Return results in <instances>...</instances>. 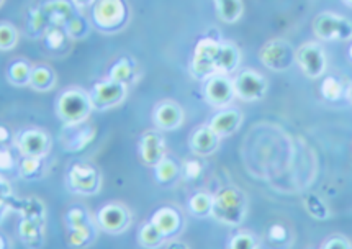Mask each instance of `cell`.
<instances>
[{
	"mask_svg": "<svg viewBox=\"0 0 352 249\" xmlns=\"http://www.w3.org/2000/svg\"><path fill=\"white\" fill-rule=\"evenodd\" d=\"M212 215L226 225L236 226L244 220L246 215V199L238 188L226 187L213 197Z\"/></svg>",
	"mask_w": 352,
	"mask_h": 249,
	"instance_id": "cell-1",
	"label": "cell"
},
{
	"mask_svg": "<svg viewBox=\"0 0 352 249\" xmlns=\"http://www.w3.org/2000/svg\"><path fill=\"white\" fill-rule=\"evenodd\" d=\"M92 20L102 33H117L128 21L124 0H97L92 7Z\"/></svg>",
	"mask_w": 352,
	"mask_h": 249,
	"instance_id": "cell-2",
	"label": "cell"
},
{
	"mask_svg": "<svg viewBox=\"0 0 352 249\" xmlns=\"http://www.w3.org/2000/svg\"><path fill=\"white\" fill-rule=\"evenodd\" d=\"M56 109L64 124H79L87 120L94 105L87 94L80 90H67L59 97Z\"/></svg>",
	"mask_w": 352,
	"mask_h": 249,
	"instance_id": "cell-3",
	"label": "cell"
},
{
	"mask_svg": "<svg viewBox=\"0 0 352 249\" xmlns=\"http://www.w3.org/2000/svg\"><path fill=\"white\" fill-rule=\"evenodd\" d=\"M221 41L213 36H204L197 43L194 56H192L190 69L197 79L207 80L208 77L217 74V56L220 51Z\"/></svg>",
	"mask_w": 352,
	"mask_h": 249,
	"instance_id": "cell-4",
	"label": "cell"
},
{
	"mask_svg": "<svg viewBox=\"0 0 352 249\" xmlns=\"http://www.w3.org/2000/svg\"><path fill=\"white\" fill-rule=\"evenodd\" d=\"M259 58L267 69L282 72L290 69L292 64L297 63V51L289 41L270 40L263 46Z\"/></svg>",
	"mask_w": 352,
	"mask_h": 249,
	"instance_id": "cell-5",
	"label": "cell"
},
{
	"mask_svg": "<svg viewBox=\"0 0 352 249\" xmlns=\"http://www.w3.org/2000/svg\"><path fill=\"white\" fill-rule=\"evenodd\" d=\"M316 36L323 41H346L352 38V23L344 17L333 14V12H323L315 19L313 23Z\"/></svg>",
	"mask_w": 352,
	"mask_h": 249,
	"instance_id": "cell-6",
	"label": "cell"
},
{
	"mask_svg": "<svg viewBox=\"0 0 352 249\" xmlns=\"http://www.w3.org/2000/svg\"><path fill=\"white\" fill-rule=\"evenodd\" d=\"M124 96H126V84L109 79L94 85L92 92H90V100H92L94 110L104 111L122 104Z\"/></svg>",
	"mask_w": 352,
	"mask_h": 249,
	"instance_id": "cell-7",
	"label": "cell"
},
{
	"mask_svg": "<svg viewBox=\"0 0 352 249\" xmlns=\"http://www.w3.org/2000/svg\"><path fill=\"white\" fill-rule=\"evenodd\" d=\"M297 64L305 74L311 79H318L326 71V54L324 50L315 41L305 43L297 50Z\"/></svg>",
	"mask_w": 352,
	"mask_h": 249,
	"instance_id": "cell-8",
	"label": "cell"
},
{
	"mask_svg": "<svg viewBox=\"0 0 352 249\" xmlns=\"http://www.w3.org/2000/svg\"><path fill=\"white\" fill-rule=\"evenodd\" d=\"M233 84L236 97H239L244 102L259 100L267 92V80L259 72L251 69L239 72L233 79Z\"/></svg>",
	"mask_w": 352,
	"mask_h": 249,
	"instance_id": "cell-9",
	"label": "cell"
},
{
	"mask_svg": "<svg viewBox=\"0 0 352 249\" xmlns=\"http://www.w3.org/2000/svg\"><path fill=\"white\" fill-rule=\"evenodd\" d=\"M236 97L233 79L226 74H213L205 83V98L210 105L217 109H225Z\"/></svg>",
	"mask_w": 352,
	"mask_h": 249,
	"instance_id": "cell-10",
	"label": "cell"
},
{
	"mask_svg": "<svg viewBox=\"0 0 352 249\" xmlns=\"http://www.w3.org/2000/svg\"><path fill=\"white\" fill-rule=\"evenodd\" d=\"M130 213L123 205L109 204L100 208L97 215V221L102 230L109 231V233H122L130 225Z\"/></svg>",
	"mask_w": 352,
	"mask_h": 249,
	"instance_id": "cell-11",
	"label": "cell"
},
{
	"mask_svg": "<svg viewBox=\"0 0 352 249\" xmlns=\"http://www.w3.org/2000/svg\"><path fill=\"white\" fill-rule=\"evenodd\" d=\"M98 173L87 164H76L69 171V186L79 194H96L98 192Z\"/></svg>",
	"mask_w": 352,
	"mask_h": 249,
	"instance_id": "cell-12",
	"label": "cell"
},
{
	"mask_svg": "<svg viewBox=\"0 0 352 249\" xmlns=\"http://www.w3.org/2000/svg\"><path fill=\"white\" fill-rule=\"evenodd\" d=\"M67 223H69V228L72 230L69 236L71 244H74V246H84V244L90 243L94 230L92 225L89 223L85 210L79 207L72 208L71 212L67 213Z\"/></svg>",
	"mask_w": 352,
	"mask_h": 249,
	"instance_id": "cell-13",
	"label": "cell"
},
{
	"mask_svg": "<svg viewBox=\"0 0 352 249\" xmlns=\"http://www.w3.org/2000/svg\"><path fill=\"white\" fill-rule=\"evenodd\" d=\"M41 8L53 27L64 28L67 21L77 14V8L71 0H46L41 3Z\"/></svg>",
	"mask_w": 352,
	"mask_h": 249,
	"instance_id": "cell-14",
	"label": "cell"
},
{
	"mask_svg": "<svg viewBox=\"0 0 352 249\" xmlns=\"http://www.w3.org/2000/svg\"><path fill=\"white\" fill-rule=\"evenodd\" d=\"M48 136L38 130L23 131L16 140V146L23 156L40 158V160L48 153Z\"/></svg>",
	"mask_w": 352,
	"mask_h": 249,
	"instance_id": "cell-15",
	"label": "cell"
},
{
	"mask_svg": "<svg viewBox=\"0 0 352 249\" xmlns=\"http://www.w3.org/2000/svg\"><path fill=\"white\" fill-rule=\"evenodd\" d=\"M164 140L156 131H148L141 136L140 153L148 166H156L164 158Z\"/></svg>",
	"mask_w": 352,
	"mask_h": 249,
	"instance_id": "cell-16",
	"label": "cell"
},
{
	"mask_svg": "<svg viewBox=\"0 0 352 249\" xmlns=\"http://www.w3.org/2000/svg\"><path fill=\"white\" fill-rule=\"evenodd\" d=\"M239 123H241V113L236 109H226L225 107L221 111L213 115L208 127L212 128L220 138H225V136H228L231 133L238 130Z\"/></svg>",
	"mask_w": 352,
	"mask_h": 249,
	"instance_id": "cell-17",
	"label": "cell"
},
{
	"mask_svg": "<svg viewBox=\"0 0 352 249\" xmlns=\"http://www.w3.org/2000/svg\"><path fill=\"white\" fill-rule=\"evenodd\" d=\"M154 122L162 130H175L184 122V111L174 102H164L154 110Z\"/></svg>",
	"mask_w": 352,
	"mask_h": 249,
	"instance_id": "cell-18",
	"label": "cell"
},
{
	"mask_svg": "<svg viewBox=\"0 0 352 249\" xmlns=\"http://www.w3.org/2000/svg\"><path fill=\"white\" fill-rule=\"evenodd\" d=\"M220 136L214 133L210 127L199 128L190 138V148L192 151L199 154V156H208V154L214 153V149L220 144Z\"/></svg>",
	"mask_w": 352,
	"mask_h": 249,
	"instance_id": "cell-19",
	"label": "cell"
},
{
	"mask_svg": "<svg viewBox=\"0 0 352 249\" xmlns=\"http://www.w3.org/2000/svg\"><path fill=\"white\" fill-rule=\"evenodd\" d=\"M151 221H153V225L156 226L159 231H161V235L164 236V238H169V236L177 233L180 225H182L179 212H175V210L170 207H164V208L157 210V212L153 215Z\"/></svg>",
	"mask_w": 352,
	"mask_h": 249,
	"instance_id": "cell-20",
	"label": "cell"
},
{
	"mask_svg": "<svg viewBox=\"0 0 352 249\" xmlns=\"http://www.w3.org/2000/svg\"><path fill=\"white\" fill-rule=\"evenodd\" d=\"M239 58H241V54H239V50L236 48V45L221 41L220 51H218L217 56V74L228 76L230 72L236 71L239 64Z\"/></svg>",
	"mask_w": 352,
	"mask_h": 249,
	"instance_id": "cell-21",
	"label": "cell"
},
{
	"mask_svg": "<svg viewBox=\"0 0 352 249\" xmlns=\"http://www.w3.org/2000/svg\"><path fill=\"white\" fill-rule=\"evenodd\" d=\"M217 14L225 23H236L243 15V0H213Z\"/></svg>",
	"mask_w": 352,
	"mask_h": 249,
	"instance_id": "cell-22",
	"label": "cell"
},
{
	"mask_svg": "<svg viewBox=\"0 0 352 249\" xmlns=\"http://www.w3.org/2000/svg\"><path fill=\"white\" fill-rule=\"evenodd\" d=\"M54 83H56V76L51 67H48V66L33 67L32 80H30V85H32L33 89L45 92V90L53 89Z\"/></svg>",
	"mask_w": 352,
	"mask_h": 249,
	"instance_id": "cell-23",
	"label": "cell"
},
{
	"mask_svg": "<svg viewBox=\"0 0 352 249\" xmlns=\"http://www.w3.org/2000/svg\"><path fill=\"white\" fill-rule=\"evenodd\" d=\"M43 223L21 218L20 221V236L27 244H40L43 241Z\"/></svg>",
	"mask_w": 352,
	"mask_h": 249,
	"instance_id": "cell-24",
	"label": "cell"
},
{
	"mask_svg": "<svg viewBox=\"0 0 352 249\" xmlns=\"http://www.w3.org/2000/svg\"><path fill=\"white\" fill-rule=\"evenodd\" d=\"M33 67L27 61H15L8 66V80L15 85H30Z\"/></svg>",
	"mask_w": 352,
	"mask_h": 249,
	"instance_id": "cell-25",
	"label": "cell"
},
{
	"mask_svg": "<svg viewBox=\"0 0 352 249\" xmlns=\"http://www.w3.org/2000/svg\"><path fill=\"white\" fill-rule=\"evenodd\" d=\"M133 77H135V64L130 61V58H120L118 61L111 66L109 79L128 85Z\"/></svg>",
	"mask_w": 352,
	"mask_h": 249,
	"instance_id": "cell-26",
	"label": "cell"
},
{
	"mask_svg": "<svg viewBox=\"0 0 352 249\" xmlns=\"http://www.w3.org/2000/svg\"><path fill=\"white\" fill-rule=\"evenodd\" d=\"M27 27H28L30 35L38 36V35H41V33L45 35V32L50 27V21H48V19H46L45 12H43L41 7H36V8H33V10H30Z\"/></svg>",
	"mask_w": 352,
	"mask_h": 249,
	"instance_id": "cell-27",
	"label": "cell"
},
{
	"mask_svg": "<svg viewBox=\"0 0 352 249\" xmlns=\"http://www.w3.org/2000/svg\"><path fill=\"white\" fill-rule=\"evenodd\" d=\"M188 205H190V212L197 217H207V215H212L213 197L205 194V192H200V194L192 197Z\"/></svg>",
	"mask_w": 352,
	"mask_h": 249,
	"instance_id": "cell-28",
	"label": "cell"
},
{
	"mask_svg": "<svg viewBox=\"0 0 352 249\" xmlns=\"http://www.w3.org/2000/svg\"><path fill=\"white\" fill-rule=\"evenodd\" d=\"M64 30H66L69 40H82V38L87 36L89 33V23L84 17L76 14L69 21H67Z\"/></svg>",
	"mask_w": 352,
	"mask_h": 249,
	"instance_id": "cell-29",
	"label": "cell"
},
{
	"mask_svg": "<svg viewBox=\"0 0 352 249\" xmlns=\"http://www.w3.org/2000/svg\"><path fill=\"white\" fill-rule=\"evenodd\" d=\"M154 169H156L157 182H161V184L173 182V180L177 177V174H179V169H177V166H175V162L167 160V158H162V160L159 161L156 166H154Z\"/></svg>",
	"mask_w": 352,
	"mask_h": 249,
	"instance_id": "cell-30",
	"label": "cell"
},
{
	"mask_svg": "<svg viewBox=\"0 0 352 249\" xmlns=\"http://www.w3.org/2000/svg\"><path fill=\"white\" fill-rule=\"evenodd\" d=\"M164 241V236L161 235L156 226L153 225V221L146 223V225L140 231V243L143 244L144 248H156Z\"/></svg>",
	"mask_w": 352,
	"mask_h": 249,
	"instance_id": "cell-31",
	"label": "cell"
},
{
	"mask_svg": "<svg viewBox=\"0 0 352 249\" xmlns=\"http://www.w3.org/2000/svg\"><path fill=\"white\" fill-rule=\"evenodd\" d=\"M45 41L46 45H48L50 50H61L64 46V43L69 40V36H67L66 30L63 27H53V25H50L48 30L45 32Z\"/></svg>",
	"mask_w": 352,
	"mask_h": 249,
	"instance_id": "cell-32",
	"label": "cell"
},
{
	"mask_svg": "<svg viewBox=\"0 0 352 249\" xmlns=\"http://www.w3.org/2000/svg\"><path fill=\"white\" fill-rule=\"evenodd\" d=\"M16 41H19L16 28L14 25L7 23V21H2V25H0V46H2V51L14 50Z\"/></svg>",
	"mask_w": 352,
	"mask_h": 249,
	"instance_id": "cell-33",
	"label": "cell"
},
{
	"mask_svg": "<svg viewBox=\"0 0 352 249\" xmlns=\"http://www.w3.org/2000/svg\"><path fill=\"white\" fill-rule=\"evenodd\" d=\"M321 94H323V97L328 98V100H339V98L342 97V94H344V87H342V84L339 83L336 77L329 76L323 80Z\"/></svg>",
	"mask_w": 352,
	"mask_h": 249,
	"instance_id": "cell-34",
	"label": "cell"
},
{
	"mask_svg": "<svg viewBox=\"0 0 352 249\" xmlns=\"http://www.w3.org/2000/svg\"><path fill=\"white\" fill-rule=\"evenodd\" d=\"M41 171V160L40 158L25 156L20 162V174L25 179H35Z\"/></svg>",
	"mask_w": 352,
	"mask_h": 249,
	"instance_id": "cell-35",
	"label": "cell"
},
{
	"mask_svg": "<svg viewBox=\"0 0 352 249\" xmlns=\"http://www.w3.org/2000/svg\"><path fill=\"white\" fill-rule=\"evenodd\" d=\"M305 205H307L308 213H310L311 217L318 218V220H324V218H328V208L324 207V204L318 199V197L310 195L307 200H305Z\"/></svg>",
	"mask_w": 352,
	"mask_h": 249,
	"instance_id": "cell-36",
	"label": "cell"
},
{
	"mask_svg": "<svg viewBox=\"0 0 352 249\" xmlns=\"http://www.w3.org/2000/svg\"><path fill=\"white\" fill-rule=\"evenodd\" d=\"M256 246L257 244L254 239H252L249 235H244V233L234 236L230 243V248H233V249H252Z\"/></svg>",
	"mask_w": 352,
	"mask_h": 249,
	"instance_id": "cell-37",
	"label": "cell"
},
{
	"mask_svg": "<svg viewBox=\"0 0 352 249\" xmlns=\"http://www.w3.org/2000/svg\"><path fill=\"white\" fill-rule=\"evenodd\" d=\"M200 173H201V166H200V162H197V161H188L187 164H186V175H187V179H197L200 175Z\"/></svg>",
	"mask_w": 352,
	"mask_h": 249,
	"instance_id": "cell-38",
	"label": "cell"
},
{
	"mask_svg": "<svg viewBox=\"0 0 352 249\" xmlns=\"http://www.w3.org/2000/svg\"><path fill=\"white\" fill-rule=\"evenodd\" d=\"M0 162H2V171H8L14 167V156H12V153L8 149H3L2 154H0Z\"/></svg>",
	"mask_w": 352,
	"mask_h": 249,
	"instance_id": "cell-39",
	"label": "cell"
},
{
	"mask_svg": "<svg viewBox=\"0 0 352 249\" xmlns=\"http://www.w3.org/2000/svg\"><path fill=\"white\" fill-rule=\"evenodd\" d=\"M324 248H328V249H331V248H342V249H349L351 248V243L347 241V239H344V238H331V239H328V241H326V244H324Z\"/></svg>",
	"mask_w": 352,
	"mask_h": 249,
	"instance_id": "cell-40",
	"label": "cell"
},
{
	"mask_svg": "<svg viewBox=\"0 0 352 249\" xmlns=\"http://www.w3.org/2000/svg\"><path fill=\"white\" fill-rule=\"evenodd\" d=\"M269 235H270V238L274 239V241H283V239H285V236H287L285 228H283V226H280V225H274L272 228H270Z\"/></svg>",
	"mask_w": 352,
	"mask_h": 249,
	"instance_id": "cell-41",
	"label": "cell"
},
{
	"mask_svg": "<svg viewBox=\"0 0 352 249\" xmlns=\"http://www.w3.org/2000/svg\"><path fill=\"white\" fill-rule=\"evenodd\" d=\"M72 3H74L77 10H82V8H87V7H94V3L97 2V0H71Z\"/></svg>",
	"mask_w": 352,
	"mask_h": 249,
	"instance_id": "cell-42",
	"label": "cell"
},
{
	"mask_svg": "<svg viewBox=\"0 0 352 249\" xmlns=\"http://www.w3.org/2000/svg\"><path fill=\"white\" fill-rule=\"evenodd\" d=\"M344 2H346L349 7H352V0H344Z\"/></svg>",
	"mask_w": 352,
	"mask_h": 249,
	"instance_id": "cell-43",
	"label": "cell"
},
{
	"mask_svg": "<svg viewBox=\"0 0 352 249\" xmlns=\"http://www.w3.org/2000/svg\"><path fill=\"white\" fill-rule=\"evenodd\" d=\"M349 58H351V61H352V45H351V48H349Z\"/></svg>",
	"mask_w": 352,
	"mask_h": 249,
	"instance_id": "cell-44",
	"label": "cell"
},
{
	"mask_svg": "<svg viewBox=\"0 0 352 249\" xmlns=\"http://www.w3.org/2000/svg\"><path fill=\"white\" fill-rule=\"evenodd\" d=\"M349 96H351V100H352V89H351V92H349Z\"/></svg>",
	"mask_w": 352,
	"mask_h": 249,
	"instance_id": "cell-45",
	"label": "cell"
}]
</instances>
